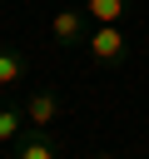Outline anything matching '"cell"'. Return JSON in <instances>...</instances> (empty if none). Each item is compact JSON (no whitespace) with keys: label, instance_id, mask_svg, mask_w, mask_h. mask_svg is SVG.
<instances>
[{"label":"cell","instance_id":"cell-1","mask_svg":"<svg viewBox=\"0 0 149 159\" xmlns=\"http://www.w3.org/2000/svg\"><path fill=\"white\" fill-rule=\"evenodd\" d=\"M84 45H89V60H99V65H114V60H124V50H129V35H124V25H94V30L84 35Z\"/></svg>","mask_w":149,"mask_h":159},{"label":"cell","instance_id":"cell-2","mask_svg":"<svg viewBox=\"0 0 149 159\" xmlns=\"http://www.w3.org/2000/svg\"><path fill=\"white\" fill-rule=\"evenodd\" d=\"M84 20H89L84 10H60V15L50 20V35H55L60 45H84V35H89V30H84Z\"/></svg>","mask_w":149,"mask_h":159},{"label":"cell","instance_id":"cell-3","mask_svg":"<svg viewBox=\"0 0 149 159\" xmlns=\"http://www.w3.org/2000/svg\"><path fill=\"white\" fill-rule=\"evenodd\" d=\"M25 119H30V129H50V124L60 119V99H55L50 89H35V94L25 99Z\"/></svg>","mask_w":149,"mask_h":159},{"label":"cell","instance_id":"cell-4","mask_svg":"<svg viewBox=\"0 0 149 159\" xmlns=\"http://www.w3.org/2000/svg\"><path fill=\"white\" fill-rule=\"evenodd\" d=\"M84 15H89L94 25H124L129 0H84Z\"/></svg>","mask_w":149,"mask_h":159},{"label":"cell","instance_id":"cell-5","mask_svg":"<svg viewBox=\"0 0 149 159\" xmlns=\"http://www.w3.org/2000/svg\"><path fill=\"white\" fill-rule=\"evenodd\" d=\"M15 159H55V139H50V129H30V134L20 139V149H15Z\"/></svg>","mask_w":149,"mask_h":159},{"label":"cell","instance_id":"cell-6","mask_svg":"<svg viewBox=\"0 0 149 159\" xmlns=\"http://www.w3.org/2000/svg\"><path fill=\"white\" fill-rule=\"evenodd\" d=\"M20 75H25V60L15 50H0V84H20Z\"/></svg>","mask_w":149,"mask_h":159},{"label":"cell","instance_id":"cell-7","mask_svg":"<svg viewBox=\"0 0 149 159\" xmlns=\"http://www.w3.org/2000/svg\"><path fill=\"white\" fill-rule=\"evenodd\" d=\"M20 109H0V144H10V139H20Z\"/></svg>","mask_w":149,"mask_h":159},{"label":"cell","instance_id":"cell-8","mask_svg":"<svg viewBox=\"0 0 149 159\" xmlns=\"http://www.w3.org/2000/svg\"><path fill=\"white\" fill-rule=\"evenodd\" d=\"M99 159H114V154H99Z\"/></svg>","mask_w":149,"mask_h":159}]
</instances>
